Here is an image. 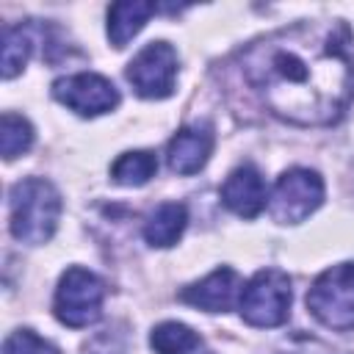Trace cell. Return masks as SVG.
I'll list each match as a JSON object with an SVG mask.
<instances>
[{"instance_id": "cell-1", "label": "cell", "mask_w": 354, "mask_h": 354, "mask_svg": "<svg viewBox=\"0 0 354 354\" xmlns=\"http://www.w3.org/2000/svg\"><path fill=\"white\" fill-rule=\"evenodd\" d=\"M241 72L260 102L299 127L335 124L354 100V53L343 22H296L241 53Z\"/></svg>"}, {"instance_id": "cell-2", "label": "cell", "mask_w": 354, "mask_h": 354, "mask_svg": "<svg viewBox=\"0 0 354 354\" xmlns=\"http://www.w3.org/2000/svg\"><path fill=\"white\" fill-rule=\"evenodd\" d=\"M8 205H11L8 227L17 241L39 246L53 238L61 218V196L50 180L28 177L14 183L8 194Z\"/></svg>"}, {"instance_id": "cell-3", "label": "cell", "mask_w": 354, "mask_h": 354, "mask_svg": "<svg viewBox=\"0 0 354 354\" xmlns=\"http://www.w3.org/2000/svg\"><path fill=\"white\" fill-rule=\"evenodd\" d=\"M238 310L249 326L271 329L285 324L290 313V277L279 268H260L243 285Z\"/></svg>"}, {"instance_id": "cell-4", "label": "cell", "mask_w": 354, "mask_h": 354, "mask_svg": "<svg viewBox=\"0 0 354 354\" xmlns=\"http://www.w3.org/2000/svg\"><path fill=\"white\" fill-rule=\"evenodd\" d=\"M307 310L329 329H354V263H340L318 274L307 290Z\"/></svg>"}, {"instance_id": "cell-5", "label": "cell", "mask_w": 354, "mask_h": 354, "mask_svg": "<svg viewBox=\"0 0 354 354\" xmlns=\"http://www.w3.org/2000/svg\"><path fill=\"white\" fill-rule=\"evenodd\" d=\"M102 301H105V282L88 268L72 266L58 279L53 310H55V318L61 324L80 329V326L100 321Z\"/></svg>"}, {"instance_id": "cell-6", "label": "cell", "mask_w": 354, "mask_h": 354, "mask_svg": "<svg viewBox=\"0 0 354 354\" xmlns=\"http://www.w3.org/2000/svg\"><path fill=\"white\" fill-rule=\"evenodd\" d=\"M324 202V180L313 169H288L279 174L271 196L268 213L279 224H299L310 213H315Z\"/></svg>"}, {"instance_id": "cell-7", "label": "cell", "mask_w": 354, "mask_h": 354, "mask_svg": "<svg viewBox=\"0 0 354 354\" xmlns=\"http://www.w3.org/2000/svg\"><path fill=\"white\" fill-rule=\"evenodd\" d=\"M127 80L138 97L163 100L177 83V50L169 41H149L130 64Z\"/></svg>"}, {"instance_id": "cell-8", "label": "cell", "mask_w": 354, "mask_h": 354, "mask_svg": "<svg viewBox=\"0 0 354 354\" xmlns=\"http://www.w3.org/2000/svg\"><path fill=\"white\" fill-rule=\"evenodd\" d=\"M53 97L80 116H100V113H108L119 105L116 86L108 77L94 75V72L58 77L53 83Z\"/></svg>"}, {"instance_id": "cell-9", "label": "cell", "mask_w": 354, "mask_h": 354, "mask_svg": "<svg viewBox=\"0 0 354 354\" xmlns=\"http://www.w3.org/2000/svg\"><path fill=\"white\" fill-rule=\"evenodd\" d=\"M221 202L241 218H254L268 205V188L257 166L243 163L230 171L221 185Z\"/></svg>"}, {"instance_id": "cell-10", "label": "cell", "mask_w": 354, "mask_h": 354, "mask_svg": "<svg viewBox=\"0 0 354 354\" xmlns=\"http://www.w3.org/2000/svg\"><path fill=\"white\" fill-rule=\"evenodd\" d=\"M241 290H243L241 277L224 266V268L210 271L205 279L183 288L180 299L191 307L205 310V313H227L235 304V299H241Z\"/></svg>"}, {"instance_id": "cell-11", "label": "cell", "mask_w": 354, "mask_h": 354, "mask_svg": "<svg viewBox=\"0 0 354 354\" xmlns=\"http://www.w3.org/2000/svg\"><path fill=\"white\" fill-rule=\"evenodd\" d=\"M213 127L210 124H185L180 127L171 141H169V149H166V160H169V169L174 174H196L210 152H213Z\"/></svg>"}, {"instance_id": "cell-12", "label": "cell", "mask_w": 354, "mask_h": 354, "mask_svg": "<svg viewBox=\"0 0 354 354\" xmlns=\"http://www.w3.org/2000/svg\"><path fill=\"white\" fill-rule=\"evenodd\" d=\"M185 224H188V210L183 202H163L158 205L147 221H144V238L149 246H158V249H166V246H174L180 241V235L185 232Z\"/></svg>"}, {"instance_id": "cell-13", "label": "cell", "mask_w": 354, "mask_h": 354, "mask_svg": "<svg viewBox=\"0 0 354 354\" xmlns=\"http://www.w3.org/2000/svg\"><path fill=\"white\" fill-rule=\"evenodd\" d=\"M155 14V3L122 0L108 8V39L113 47H124Z\"/></svg>"}, {"instance_id": "cell-14", "label": "cell", "mask_w": 354, "mask_h": 354, "mask_svg": "<svg viewBox=\"0 0 354 354\" xmlns=\"http://www.w3.org/2000/svg\"><path fill=\"white\" fill-rule=\"evenodd\" d=\"M199 335L180 321H163L149 335V346L155 354H191L199 348Z\"/></svg>"}, {"instance_id": "cell-15", "label": "cell", "mask_w": 354, "mask_h": 354, "mask_svg": "<svg viewBox=\"0 0 354 354\" xmlns=\"http://www.w3.org/2000/svg\"><path fill=\"white\" fill-rule=\"evenodd\" d=\"M155 171H158V158L149 149L124 152L111 166V177L119 185H144V183H149L155 177Z\"/></svg>"}, {"instance_id": "cell-16", "label": "cell", "mask_w": 354, "mask_h": 354, "mask_svg": "<svg viewBox=\"0 0 354 354\" xmlns=\"http://www.w3.org/2000/svg\"><path fill=\"white\" fill-rule=\"evenodd\" d=\"M33 53V33L28 25L6 28L3 33V77H14L25 69L28 58Z\"/></svg>"}, {"instance_id": "cell-17", "label": "cell", "mask_w": 354, "mask_h": 354, "mask_svg": "<svg viewBox=\"0 0 354 354\" xmlns=\"http://www.w3.org/2000/svg\"><path fill=\"white\" fill-rule=\"evenodd\" d=\"M33 144V127L25 116L19 113H3L0 119V149H3V158L6 160H14L17 155L28 152Z\"/></svg>"}, {"instance_id": "cell-18", "label": "cell", "mask_w": 354, "mask_h": 354, "mask_svg": "<svg viewBox=\"0 0 354 354\" xmlns=\"http://www.w3.org/2000/svg\"><path fill=\"white\" fill-rule=\"evenodd\" d=\"M3 354H61V351L44 337H39L33 329H17L6 337Z\"/></svg>"}]
</instances>
